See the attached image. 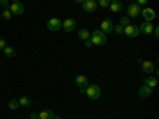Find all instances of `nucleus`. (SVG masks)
I'll list each match as a JSON object with an SVG mask.
<instances>
[{
  "label": "nucleus",
  "mask_w": 159,
  "mask_h": 119,
  "mask_svg": "<svg viewBox=\"0 0 159 119\" xmlns=\"http://www.w3.org/2000/svg\"><path fill=\"white\" fill-rule=\"evenodd\" d=\"M153 29H154V24L153 22H142L140 25H139V30H140V33H145V35H151L153 33Z\"/></svg>",
  "instance_id": "11"
},
{
  "label": "nucleus",
  "mask_w": 159,
  "mask_h": 119,
  "mask_svg": "<svg viewBox=\"0 0 159 119\" xmlns=\"http://www.w3.org/2000/svg\"><path fill=\"white\" fill-rule=\"evenodd\" d=\"M89 40H91L92 46H103L105 43H107V35H105L100 29H97V30H94V32H91Z\"/></svg>",
  "instance_id": "1"
},
{
  "label": "nucleus",
  "mask_w": 159,
  "mask_h": 119,
  "mask_svg": "<svg viewBox=\"0 0 159 119\" xmlns=\"http://www.w3.org/2000/svg\"><path fill=\"white\" fill-rule=\"evenodd\" d=\"M140 11H142V7H139V5L134 2V3L127 5V8H126L127 15H126V16H129V18H139V16H140Z\"/></svg>",
  "instance_id": "5"
},
{
  "label": "nucleus",
  "mask_w": 159,
  "mask_h": 119,
  "mask_svg": "<svg viewBox=\"0 0 159 119\" xmlns=\"http://www.w3.org/2000/svg\"><path fill=\"white\" fill-rule=\"evenodd\" d=\"M124 35L127 37V38H135V37H139L140 35V30H139V25L137 24H129V25H126L124 27Z\"/></svg>",
  "instance_id": "3"
},
{
  "label": "nucleus",
  "mask_w": 159,
  "mask_h": 119,
  "mask_svg": "<svg viewBox=\"0 0 159 119\" xmlns=\"http://www.w3.org/2000/svg\"><path fill=\"white\" fill-rule=\"evenodd\" d=\"M13 2H21V0H13Z\"/></svg>",
  "instance_id": "34"
},
{
  "label": "nucleus",
  "mask_w": 159,
  "mask_h": 119,
  "mask_svg": "<svg viewBox=\"0 0 159 119\" xmlns=\"http://www.w3.org/2000/svg\"><path fill=\"white\" fill-rule=\"evenodd\" d=\"M30 119H38V114H37V113H32V114H30Z\"/></svg>",
  "instance_id": "30"
},
{
  "label": "nucleus",
  "mask_w": 159,
  "mask_h": 119,
  "mask_svg": "<svg viewBox=\"0 0 159 119\" xmlns=\"http://www.w3.org/2000/svg\"><path fill=\"white\" fill-rule=\"evenodd\" d=\"M75 3H83V0H73Z\"/></svg>",
  "instance_id": "32"
},
{
  "label": "nucleus",
  "mask_w": 159,
  "mask_h": 119,
  "mask_svg": "<svg viewBox=\"0 0 159 119\" xmlns=\"http://www.w3.org/2000/svg\"><path fill=\"white\" fill-rule=\"evenodd\" d=\"M140 65H142L143 73H148V75H154L156 73V67H154V64L151 60H142Z\"/></svg>",
  "instance_id": "8"
},
{
  "label": "nucleus",
  "mask_w": 159,
  "mask_h": 119,
  "mask_svg": "<svg viewBox=\"0 0 159 119\" xmlns=\"http://www.w3.org/2000/svg\"><path fill=\"white\" fill-rule=\"evenodd\" d=\"M0 7H2L3 10H7L10 7V0H0Z\"/></svg>",
  "instance_id": "27"
},
{
  "label": "nucleus",
  "mask_w": 159,
  "mask_h": 119,
  "mask_svg": "<svg viewBox=\"0 0 159 119\" xmlns=\"http://www.w3.org/2000/svg\"><path fill=\"white\" fill-rule=\"evenodd\" d=\"M11 16H13V15H11V11H10L8 8L2 11V18H3L5 21H10V19H11Z\"/></svg>",
  "instance_id": "22"
},
{
  "label": "nucleus",
  "mask_w": 159,
  "mask_h": 119,
  "mask_svg": "<svg viewBox=\"0 0 159 119\" xmlns=\"http://www.w3.org/2000/svg\"><path fill=\"white\" fill-rule=\"evenodd\" d=\"M46 27H48V30H51V32H57V30L62 29V21H61L59 18H51V19L46 22Z\"/></svg>",
  "instance_id": "6"
},
{
  "label": "nucleus",
  "mask_w": 159,
  "mask_h": 119,
  "mask_svg": "<svg viewBox=\"0 0 159 119\" xmlns=\"http://www.w3.org/2000/svg\"><path fill=\"white\" fill-rule=\"evenodd\" d=\"M140 15L143 16V19L147 21V22H153V21L156 19V11H154L153 8H150V7H145V8H142Z\"/></svg>",
  "instance_id": "4"
},
{
  "label": "nucleus",
  "mask_w": 159,
  "mask_h": 119,
  "mask_svg": "<svg viewBox=\"0 0 159 119\" xmlns=\"http://www.w3.org/2000/svg\"><path fill=\"white\" fill-rule=\"evenodd\" d=\"M84 94L89 100H99L102 95V89L97 84H88V87H84Z\"/></svg>",
  "instance_id": "2"
},
{
  "label": "nucleus",
  "mask_w": 159,
  "mask_h": 119,
  "mask_svg": "<svg viewBox=\"0 0 159 119\" xmlns=\"http://www.w3.org/2000/svg\"><path fill=\"white\" fill-rule=\"evenodd\" d=\"M143 84L148 86V87H151V89H154V87L157 86V78H156V75H148V78H145Z\"/></svg>",
  "instance_id": "15"
},
{
  "label": "nucleus",
  "mask_w": 159,
  "mask_h": 119,
  "mask_svg": "<svg viewBox=\"0 0 159 119\" xmlns=\"http://www.w3.org/2000/svg\"><path fill=\"white\" fill-rule=\"evenodd\" d=\"M83 10L86 13H96L99 5H97V0H83V3H81Z\"/></svg>",
  "instance_id": "7"
},
{
  "label": "nucleus",
  "mask_w": 159,
  "mask_h": 119,
  "mask_svg": "<svg viewBox=\"0 0 159 119\" xmlns=\"http://www.w3.org/2000/svg\"><path fill=\"white\" fill-rule=\"evenodd\" d=\"M108 8H111V11H113V13H121V11L124 10V5H123L121 2H119V0H110Z\"/></svg>",
  "instance_id": "14"
},
{
  "label": "nucleus",
  "mask_w": 159,
  "mask_h": 119,
  "mask_svg": "<svg viewBox=\"0 0 159 119\" xmlns=\"http://www.w3.org/2000/svg\"><path fill=\"white\" fill-rule=\"evenodd\" d=\"M113 27H115V24H113L110 19H103V21L100 22V30H102L105 35L111 33V32H113Z\"/></svg>",
  "instance_id": "10"
},
{
  "label": "nucleus",
  "mask_w": 159,
  "mask_h": 119,
  "mask_svg": "<svg viewBox=\"0 0 159 119\" xmlns=\"http://www.w3.org/2000/svg\"><path fill=\"white\" fill-rule=\"evenodd\" d=\"M8 10L11 11V15H22V13L25 11V8H24V5L21 2H13L8 7Z\"/></svg>",
  "instance_id": "9"
},
{
  "label": "nucleus",
  "mask_w": 159,
  "mask_h": 119,
  "mask_svg": "<svg viewBox=\"0 0 159 119\" xmlns=\"http://www.w3.org/2000/svg\"><path fill=\"white\" fill-rule=\"evenodd\" d=\"M7 46H8V45H7V40H5L3 37H0V51H3Z\"/></svg>",
  "instance_id": "26"
},
{
  "label": "nucleus",
  "mask_w": 159,
  "mask_h": 119,
  "mask_svg": "<svg viewBox=\"0 0 159 119\" xmlns=\"http://www.w3.org/2000/svg\"><path fill=\"white\" fill-rule=\"evenodd\" d=\"M119 24H121L123 27H126V25L130 24V18H129V16H121V21H119Z\"/></svg>",
  "instance_id": "23"
},
{
  "label": "nucleus",
  "mask_w": 159,
  "mask_h": 119,
  "mask_svg": "<svg viewBox=\"0 0 159 119\" xmlns=\"http://www.w3.org/2000/svg\"><path fill=\"white\" fill-rule=\"evenodd\" d=\"M38 114V119H52L54 117V113H52V110H42Z\"/></svg>",
  "instance_id": "17"
},
{
  "label": "nucleus",
  "mask_w": 159,
  "mask_h": 119,
  "mask_svg": "<svg viewBox=\"0 0 159 119\" xmlns=\"http://www.w3.org/2000/svg\"><path fill=\"white\" fill-rule=\"evenodd\" d=\"M52 119H62V117H59V116H54V117H52Z\"/></svg>",
  "instance_id": "33"
},
{
  "label": "nucleus",
  "mask_w": 159,
  "mask_h": 119,
  "mask_svg": "<svg viewBox=\"0 0 159 119\" xmlns=\"http://www.w3.org/2000/svg\"><path fill=\"white\" fill-rule=\"evenodd\" d=\"M75 84L81 89V87H86L88 86V78L84 76V75H78L76 78H75Z\"/></svg>",
  "instance_id": "16"
},
{
  "label": "nucleus",
  "mask_w": 159,
  "mask_h": 119,
  "mask_svg": "<svg viewBox=\"0 0 159 119\" xmlns=\"http://www.w3.org/2000/svg\"><path fill=\"white\" fill-rule=\"evenodd\" d=\"M3 54L7 56V57H13L16 54V51H15V48H11V46H7L5 49H3Z\"/></svg>",
  "instance_id": "21"
},
{
  "label": "nucleus",
  "mask_w": 159,
  "mask_h": 119,
  "mask_svg": "<svg viewBox=\"0 0 159 119\" xmlns=\"http://www.w3.org/2000/svg\"><path fill=\"white\" fill-rule=\"evenodd\" d=\"M113 32H116V33H119V35H123V33H124V27H123L121 24H118V25H115V27H113Z\"/></svg>",
  "instance_id": "24"
},
{
  "label": "nucleus",
  "mask_w": 159,
  "mask_h": 119,
  "mask_svg": "<svg viewBox=\"0 0 159 119\" xmlns=\"http://www.w3.org/2000/svg\"><path fill=\"white\" fill-rule=\"evenodd\" d=\"M18 102H19V107H22V108H30V105H32V100L27 95H22Z\"/></svg>",
  "instance_id": "18"
},
{
  "label": "nucleus",
  "mask_w": 159,
  "mask_h": 119,
  "mask_svg": "<svg viewBox=\"0 0 159 119\" xmlns=\"http://www.w3.org/2000/svg\"><path fill=\"white\" fill-rule=\"evenodd\" d=\"M151 94H153V89H151V87L145 86V84L139 87V97H140V99H150Z\"/></svg>",
  "instance_id": "13"
},
{
  "label": "nucleus",
  "mask_w": 159,
  "mask_h": 119,
  "mask_svg": "<svg viewBox=\"0 0 159 119\" xmlns=\"http://www.w3.org/2000/svg\"><path fill=\"white\" fill-rule=\"evenodd\" d=\"M139 7H145V5H147L148 3V0H137V2H135Z\"/></svg>",
  "instance_id": "28"
},
{
  "label": "nucleus",
  "mask_w": 159,
  "mask_h": 119,
  "mask_svg": "<svg viewBox=\"0 0 159 119\" xmlns=\"http://www.w3.org/2000/svg\"><path fill=\"white\" fill-rule=\"evenodd\" d=\"M89 37H91V32H89V30H86V29H81V30L78 32V38H80V40H83V42L89 40Z\"/></svg>",
  "instance_id": "19"
},
{
  "label": "nucleus",
  "mask_w": 159,
  "mask_h": 119,
  "mask_svg": "<svg viewBox=\"0 0 159 119\" xmlns=\"http://www.w3.org/2000/svg\"><path fill=\"white\" fill-rule=\"evenodd\" d=\"M97 5H99V7H102V8H108L110 0H97Z\"/></svg>",
  "instance_id": "25"
},
{
  "label": "nucleus",
  "mask_w": 159,
  "mask_h": 119,
  "mask_svg": "<svg viewBox=\"0 0 159 119\" xmlns=\"http://www.w3.org/2000/svg\"><path fill=\"white\" fill-rule=\"evenodd\" d=\"M153 37H154V38H157V37H159V29H157V27H154V29H153Z\"/></svg>",
  "instance_id": "29"
},
{
  "label": "nucleus",
  "mask_w": 159,
  "mask_h": 119,
  "mask_svg": "<svg viewBox=\"0 0 159 119\" xmlns=\"http://www.w3.org/2000/svg\"><path fill=\"white\" fill-rule=\"evenodd\" d=\"M62 29L65 30V32H73L75 29H76V21L75 19H72V18H69V19H65V21H62Z\"/></svg>",
  "instance_id": "12"
},
{
  "label": "nucleus",
  "mask_w": 159,
  "mask_h": 119,
  "mask_svg": "<svg viewBox=\"0 0 159 119\" xmlns=\"http://www.w3.org/2000/svg\"><path fill=\"white\" fill-rule=\"evenodd\" d=\"M8 108H10L11 111H16V110L19 108V102H18V100H15V99L10 100V102H8Z\"/></svg>",
  "instance_id": "20"
},
{
  "label": "nucleus",
  "mask_w": 159,
  "mask_h": 119,
  "mask_svg": "<svg viewBox=\"0 0 159 119\" xmlns=\"http://www.w3.org/2000/svg\"><path fill=\"white\" fill-rule=\"evenodd\" d=\"M84 43H86V46H88V48H91V46H92V43H91V40H86Z\"/></svg>",
  "instance_id": "31"
}]
</instances>
